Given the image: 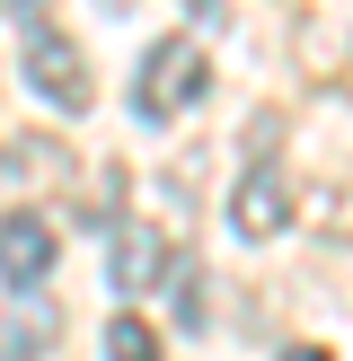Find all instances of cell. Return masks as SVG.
Returning <instances> with one entry per match:
<instances>
[{"mask_svg":"<svg viewBox=\"0 0 353 361\" xmlns=\"http://www.w3.org/2000/svg\"><path fill=\"white\" fill-rule=\"evenodd\" d=\"M212 88V53L194 44V35H159L150 53H141V80H133V115L141 123H176L194 97Z\"/></svg>","mask_w":353,"mask_h":361,"instance_id":"cell-1","label":"cell"},{"mask_svg":"<svg viewBox=\"0 0 353 361\" xmlns=\"http://www.w3.org/2000/svg\"><path fill=\"white\" fill-rule=\"evenodd\" d=\"M176 264H168V229L150 221H115V238H106V282L115 291H159Z\"/></svg>","mask_w":353,"mask_h":361,"instance_id":"cell-3","label":"cell"},{"mask_svg":"<svg viewBox=\"0 0 353 361\" xmlns=\"http://www.w3.org/2000/svg\"><path fill=\"white\" fill-rule=\"evenodd\" d=\"M106 361H159V326L150 317H106Z\"/></svg>","mask_w":353,"mask_h":361,"instance_id":"cell-7","label":"cell"},{"mask_svg":"<svg viewBox=\"0 0 353 361\" xmlns=\"http://www.w3.org/2000/svg\"><path fill=\"white\" fill-rule=\"evenodd\" d=\"M282 221H292V176L282 168H247L239 194H229V229L239 238H274Z\"/></svg>","mask_w":353,"mask_h":361,"instance_id":"cell-4","label":"cell"},{"mask_svg":"<svg viewBox=\"0 0 353 361\" xmlns=\"http://www.w3.org/2000/svg\"><path fill=\"white\" fill-rule=\"evenodd\" d=\"M9 9H18V18H44V0H9Z\"/></svg>","mask_w":353,"mask_h":361,"instance_id":"cell-9","label":"cell"},{"mask_svg":"<svg viewBox=\"0 0 353 361\" xmlns=\"http://www.w3.org/2000/svg\"><path fill=\"white\" fill-rule=\"evenodd\" d=\"M53 335H62V317H53L44 300H27V309L0 317V361H35V353H53Z\"/></svg>","mask_w":353,"mask_h":361,"instance_id":"cell-6","label":"cell"},{"mask_svg":"<svg viewBox=\"0 0 353 361\" xmlns=\"http://www.w3.org/2000/svg\"><path fill=\"white\" fill-rule=\"evenodd\" d=\"M282 361H327V353H318V344H292V353H282Z\"/></svg>","mask_w":353,"mask_h":361,"instance_id":"cell-8","label":"cell"},{"mask_svg":"<svg viewBox=\"0 0 353 361\" xmlns=\"http://www.w3.org/2000/svg\"><path fill=\"white\" fill-rule=\"evenodd\" d=\"M44 274H53V221H35V212H9V221H0V282L35 291Z\"/></svg>","mask_w":353,"mask_h":361,"instance_id":"cell-5","label":"cell"},{"mask_svg":"<svg viewBox=\"0 0 353 361\" xmlns=\"http://www.w3.org/2000/svg\"><path fill=\"white\" fill-rule=\"evenodd\" d=\"M27 88L53 106V115H88V62H80V44H71L62 27H44V18H27Z\"/></svg>","mask_w":353,"mask_h":361,"instance_id":"cell-2","label":"cell"},{"mask_svg":"<svg viewBox=\"0 0 353 361\" xmlns=\"http://www.w3.org/2000/svg\"><path fill=\"white\" fill-rule=\"evenodd\" d=\"M194 9H203V18H212V9H221V0H194Z\"/></svg>","mask_w":353,"mask_h":361,"instance_id":"cell-10","label":"cell"}]
</instances>
